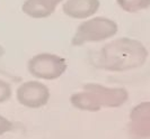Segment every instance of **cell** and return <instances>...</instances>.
Wrapping results in <instances>:
<instances>
[{
    "instance_id": "obj_1",
    "label": "cell",
    "mask_w": 150,
    "mask_h": 139,
    "mask_svg": "<svg viewBox=\"0 0 150 139\" xmlns=\"http://www.w3.org/2000/svg\"><path fill=\"white\" fill-rule=\"evenodd\" d=\"M147 57L148 51L141 42L121 37L107 43L98 52L96 66L111 72H125L141 67Z\"/></svg>"
},
{
    "instance_id": "obj_2",
    "label": "cell",
    "mask_w": 150,
    "mask_h": 139,
    "mask_svg": "<svg viewBox=\"0 0 150 139\" xmlns=\"http://www.w3.org/2000/svg\"><path fill=\"white\" fill-rule=\"evenodd\" d=\"M117 30L119 26L113 19L103 16H94L78 25L71 39V44L81 46L87 43L104 42L115 36Z\"/></svg>"
},
{
    "instance_id": "obj_3",
    "label": "cell",
    "mask_w": 150,
    "mask_h": 139,
    "mask_svg": "<svg viewBox=\"0 0 150 139\" xmlns=\"http://www.w3.org/2000/svg\"><path fill=\"white\" fill-rule=\"evenodd\" d=\"M66 59L53 53H40L27 63L28 73L35 80L52 81L59 79L67 71Z\"/></svg>"
},
{
    "instance_id": "obj_4",
    "label": "cell",
    "mask_w": 150,
    "mask_h": 139,
    "mask_svg": "<svg viewBox=\"0 0 150 139\" xmlns=\"http://www.w3.org/2000/svg\"><path fill=\"white\" fill-rule=\"evenodd\" d=\"M16 99L26 108L38 109L49 102L50 89L38 80L26 81L16 90Z\"/></svg>"
},
{
    "instance_id": "obj_5",
    "label": "cell",
    "mask_w": 150,
    "mask_h": 139,
    "mask_svg": "<svg viewBox=\"0 0 150 139\" xmlns=\"http://www.w3.org/2000/svg\"><path fill=\"white\" fill-rule=\"evenodd\" d=\"M128 132L132 139H150V101L139 103L131 110Z\"/></svg>"
},
{
    "instance_id": "obj_6",
    "label": "cell",
    "mask_w": 150,
    "mask_h": 139,
    "mask_svg": "<svg viewBox=\"0 0 150 139\" xmlns=\"http://www.w3.org/2000/svg\"><path fill=\"white\" fill-rule=\"evenodd\" d=\"M83 90L91 92L97 98L99 104L106 108L121 107L129 99V92L124 88H111L98 83H87Z\"/></svg>"
},
{
    "instance_id": "obj_7",
    "label": "cell",
    "mask_w": 150,
    "mask_h": 139,
    "mask_svg": "<svg viewBox=\"0 0 150 139\" xmlns=\"http://www.w3.org/2000/svg\"><path fill=\"white\" fill-rule=\"evenodd\" d=\"M99 7V0H66L62 5V11L70 18L86 20L94 17Z\"/></svg>"
},
{
    "instance_id": "obj_8",
    "label": "cell",
    "mask_w": 150,
    "mask_h": 139,
    "mask_svg": "<svg viewBox=\"0 0 150 139\" xmlns=\"http://www.w3.org/2000/svg\"><path fill=\"white\" fill-rule=\"evenodd\" d=\"M57 6L45 0H25L22 6L23 13L34 19H43L55 11Z\"/></svg>"
},
{
    "instance_id": "obj_9",
    "label": "cell",
    "mask_w": 150,
    "mask_h": 139,
    "mask_svg": "<svg viewBox=\"0 0 150 139\" xmlns=\"http://www.w3.org/2000/svg\"><path fill=\"white\" fill-rule=\"evenodd\" d=\"M70 103L72 107L81 111L97 112L100 110L102 105L98 102L97 98L89 91L83 90L81 92H76L70 96Z\"/></svg>"
},
{
    "instance_id": "obj_10",
    "label": "cell",
    "mask_w": 150,
    "mask_h": 139,
    "mask_svg": "<svg viewBox=\"0 0 150 139\" xmlns=\"http://www.w3.org/2000/svg\"><path fill=\"white\" fill-rule=\"evenodd\" d=\"M117 5L124 11L134 14L150 7V0H116Z\"/></svg>"
},
{
    "instance_id": "obj_11",
    "label": "cell",
    "mask_w": 150,
    "mask_h": 139,
    "mask_svg": "<svg viewBox=\"0 0 150 139\" xmlns=\"http://www.w3.org/2000/svg\"><path fill=\"white\" fill-rule=\"evenodd\" d=\"M13 95V88L10 82L0 80V103H5L10 100Z\"/></svg>"
},
{
    "instance_id": "obj_12",
    "label": "cell",
    "mask_w": 150,
    "mask_h": 139,
    "mask_svg": "<svg viewBox=\"0 0 150 139\" xmlns=\"http://www.w3.org/2000/svg\"><path fill=\"white\" fill-rule=\"evenodd\" d=\"M11 130H13V124H11V121H9V119L4 117L2 115H0V136L11 131Z\"/></svg>"
},
{
    "instance_id": "obj_13",
    "label": "cell",
    "mask_w": 150,
    "mask_h": 139,
    "mask_svg": "<svg viewBox=\"0 0 150 139\" xmlns=\"http://www.w3.org/2000/svg\"><path fill=\"white\" fill-rule=\"evenodd\" d=\"M0 80H5V81L10 82L11 80H16V79L11 75V74H9L8 72H6L5 70L0 68Z\"/></svg>"
},
{
    "instance_id": "obj_14",
    "label": "cell",
    "mask_w": 150,
    "mask_h": 139,
    "mask_svg": "<svg viewBox=\"0 0 150 139\" xmlns=\"http://www.w3.org/2000/svg\"><path fill=\"white\" fill-rule=\"evenodd\" d=\"M45 1H47V2H50V3H52V5H54V6H59L60 3H62V2H64L66 0H45Z\"/></svg>"
},
{
    "instance_id": "obj_15",
    "label": "cell",
    "mask_w": 150,
    "mask_h": 139,
    "mask_svg": "<svg viewBox=\"0 0 150 139\" xmlns=\"http://www.w3.org/2000/svg\"><path fill=\"white\" fill-rule=\"evenodd\" d=\"M4 54H5V48H4L2 45H0V57L4 56Z\"/></svg>"
}]
</instances>
